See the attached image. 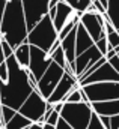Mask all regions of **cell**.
<instances>
[{"instance_id": "obj_42", "label": "cell", "mask_w": 119, "mask_h": 129, "mask_svg": "<svg viewBox=\"0 0 119 129\" xmlns=\"http://www.w3.org/2000/svg\"><path fill=\"white\" fill-rule=\"evenodd\" d=\"M90 2H93V0H90Z\"/></svg>"}, {"instance_id": "obj_11", "label": "cell", "mask_w": 119, "mask_h": 129, "mask_svg": "<svg viewBox=\"0 0 119 129\" xmlns=\"http://www.w3.org/2000/svg\"><path fill=\"white\" fill-rule=\"evenodd\" d=\"M21 2H23V8H24L27 30H30L48 12V9H47L48 0H21Z\"/></svg>"}, {"instance_id": "obj_1", "label": "cell", "mask_w": 119, "mask_h": 129, "mask_svg": "<svg viewBox=\"0 0 119 129\" xmlns=\"http://www.w3.org/2000/svg\"><path fill=\"white\" fill-rule=\"evenodd\" d=\"M6 63L9 72H8V80L0 81V104L8 105L18 111L21 104L33 90L27 80L29 68L21 66L14 57V54L6 59Z\"/></svg>"}, {"instance_id": "obj_14", "label": "cell", "mask_w": 119, "mask_h": 129, "mask_svg": "<svg viewBox=\"0 0 119 129\" xmlns=\"http://www.w3.org/2000/svg\"><path fill=\"white\" fill-rule=\"evenodd\" d=\"M74 14H75V9H74L71 5H68L66 2L60 0L59 3L56 5V15H54V18H53L54 29L59 32L60 29L63 27V24H65Z\"/></svg>"}, {"instance_id": "obj_31", "label": "cell", "mask_w": 119, "mask_h": 129, "mask_svg": "<svg viewBox=\"0 0 119 129\" xmlns=\"http://www.w3.org/2000/svg\"><path fill=\"white\" fill-rule=\"evenodd\" d=\"M92 3H93L95 9H96V11H98L100 14H106V6H104V5H103V3H101L100 0H93Z\"/></svg>"}, {"instance_id": "obj_8", "label": "cell", "mask_w": 119, "mask_h": 129, "mask_svg": "<svg viewBox=\"0 0 119 129\" xmlns=\"http://www.w3.org/2000/svg\"><path fill=\"white\" fill-rule=\"evenodd\" d=\"M78 86H80V83H78V78L75 77V74L69 72V71H65L63 75L60 77L59 83L56 84L54 90L51 92L50 96L47 98V102H50V104H56V102H60V101L63 102V99L66 98V95L72 89H75Z\"/></svg>"}, {"instance_id": "obj_34", "label": "cell", "mask_w": 119, "mask_h": 129, "mask_svg": "<svg viewBox=\"0 0 119 129\" xmlns=\"http://www.w3.org/2000/svg\"><path fill=\"white\" fill-rule=\"evenodd\" d=\"M60 0H48L47 3V9H51V8H56V5L59 3Z\"/></svg>"}, {"instance_id": "obj_10", "label": "cell", "mask_w": 119, "mask_h": 129, "mask_svg": "<svg viewBox=\"0 0 119 129\" xmlns=\"http://www.w3.org/2000/svg\"><path fill=\"white\" fill-rule=\"evenodd\" d=\"M51 63V56L35 47V45H30V62H29V71L36 77V80H39L42 77V74L45 72V69L48 68V64Z\"/></svg>"}, {"instance_id": "obj_25", "label": "cell", "mask_w": 119, "mask_h": 129, "mask_svg": "<svg viewBox=\"0 0 119 129\" xmlns=\"http://www.w3.org/2000/svg\"><path fill=\"white\" fill-rule=\"evenodd\" d=\"M59 117H60V113L59 111H56V110H53L51 113H50V116L47 117V120H45V123H50V125H56L57 123V120H59Z\"/></svg>"}, {"instance_id": "obj_29", "label": "cell", "mask_w": 119, "mask_h": 129, "mask_svg": "<svg viewBox=\"0 0 119 129\" xmlns=\"http://www.w3.org/2000/svg\"><path fill=\"white\" fill-rule=\"evenodd\" d=\"M109 63L113 66V69H115L116 72H119V56L118 54H115L113 57H110V59H109Z\"/></svg>"}, {"instance_id": "obj_9", "label": "cell", "mask_w": 119, "mask_h": 129, "mask_svg": "<svg viewBox=\"0 0 119 129\" xmlns=\"http://www.w3.org/2000/svg\"><path fill=\"white\" fill-rule=\"evenodd\" d=\"M80 23L83 24L86 32L90 35L93 42L106 35V32H104V23H106L104 14H100V12H83L80 15Z\"/></svg>"}, {"instance_id": "obj_19", "label": "cell", "mask_w": 119, "mask_h": 129, "mask_svg": "<svg viewBox=\"0 0 119 129\" xmlns=\"http://www.w3.org/2000/svg\"><path fill=\"white\" fill-rule=\"evenodd\" d=\"M104 17L113 24L115 29H119V0H109Z\"/></svg>"}, {"instance_id": "obj_6", "label": "cell", "mask_w": 119, "mask_h": 129, "mask_svg": "<svg viewBox=\"0 0 119 129\" xmlns=\"http://www.w3.org/2000/svg\"><path fill=\"white\" fill-rule=\"evenodd\" d=\"M45 105H47V99L35 89L21 104V107L18 108V113L26 116L32 122H39V119L44 116Z\"/></svg>"}, {"instance_id": "obj_23", "label": "cell", "mask_w": 119, "mask_h": 129, "mask_svg": "<svg viewBox=\"0 0 119 129\" xmlns=\"http://www.w3.org/2000/svg\"><path fill=\"white\" fill-rule=\"evenodd\" d=\"M86 129H107V128H106V126L103 125V122L100 120V116H98L96 113H92L90 120H89V125H88Z\"/></svg>"}, {"instance_id": "obj_43", "label": "cell", "mask_w": 119, "mask_h": 129, "mask_svg": "<svg viewBox=\"0 0 119 129\" xmlns=\"http://www.w3.org/2000/svg\"><path fill=\"white\" fill-rule=\"evenodd\" d=\"M118 56H119V53H118Z\"/></svg>"}, {"instance_id": "obj_7", "label": "cell", "mask_w": 119, "mask_h": 129, "mask_svg": "<svg viewBox=\"0 0 119 129\" xmlns=\"http://www.w3.org/2000/svg\"><path fill=\"white\" fill-rule=\"evenodd\" d=\"M63 72H65V69L60 64H57L56 62L51 60V63L48 64V68L45 69V72L42 74V77L38 80L36 90L47 99L51 95V92L54 90V87L59 83V80H60V77L63 75Z\"/></svg>"}, {"instance_id": "obj_2", "label": "cell", "mask_w": 119, "mask_h": 129, "mask_svg": "<svg viewBox=\"0 0 119 129\" xmlns=\"http://www.w3.org/2000/svg\"><path fill=\"white\" fill-rule=\"evenodd\" d=\"M2 38L6 39L12 48L27 41V23L21 0H8L0 21Z\"/></svg>"}, {"instance_id": "obj_20", "label": "cell", "mask_w": 119, "mask_h": 129, "mask_svg": "<svg viewBox=\"0 0 119 129\" xmlns=\"http://www.w3.org/2000/svg\"><path fill=\"white\" fill-rule=\"evenodd\" d=\"M33 122L27 119L26 116H23V114H20L18 111L14 114V117L5 125V128L3 129H23V128H27L29 125H32Z\"/></svg>"}, {"instance_id": "obj_4", "label": "cell", "mask_w": 119, "mask_h": 129, "mask_svg": "<svg viewBox=\"0 0 119 129\" xmlns=\"http://www.w3.org/2000/svg\"><path fill=\"white\" fill-rule=\"evenodd\" d=\"M93 110L90 102H63L60 117L72 129H86Z\"/></svg>"}, {"instance_id": "obj_24", "label": "cell", "mask_w": 119, "mask_h": 129, "mask_svg": "<svg viewBox=\"0 0 119 129\" xmlns=\"http://www.w3.org/2000/svg\"><path fill=\"white\" fill-rule=\"evenodd\" d=\"M107 44H109V42H107V38H106V35H104V36H101L98 41H95V45H96V48L100 50V53H101L103 56L107 53Z\"/></svg>"}, {"instance_id": "obj_35", "label": "cell", "mask_w": 119, "mask_h": 129, "mask_svg": "<svg viewBox=\"0 0 119 129\" xmlns=\"http://www.w3.org/2000/svg\"><path fill=\"white\" fill-rule=\"evenodd\" d=\"M63 2H66L68 5H71V6H72L74 9L77 8V3H78V0H63Z\"/></svg>"}, {"instance_id": "obj_32", "label": "cell", "mask_w": 119, "mask_h": 129, "mask_svg": "<svg viewBox=\"0 0 119 129\" xmlns=\"http://www.w3.org/2000/svg\"><path fill=\"white\" fill-rule=\"evenodd\" d=\"M6 2H8V0H0V21H2L3 12H5V8H6Z\"/></svg>"}, {"instance_id": "obj_38", "label": "cell", "mask_w": 119, "mask_h": 129, "mask_svg": "<svg viewBox=\"0 0 119 129\" xmlns=\"http://www.w3.org/2000/svg\"><path fill=\"white\" fill-rule=\"evenodd\" d=\"M100 2H101V3L106 6V9H107V3H109V0H100Z\"/></svg>"}, {"instance_id": "obj_15", "label": "cell", "mask_w": 119, "mask_h": 129, "mask_svg": "<svg viewBox=\"0 0 119 129\" xmlns=\"http://www.w3.org/2000/svg\"><path fill=\"white\" fill-rule=\"evenodd\" d=\"M92 110L98 116H115L119 113V99H109V101H98L92 102Z\"/></svg>"}, {"instance_id": "obj_12", "label": "cell", "mask_w": 119, "mask_h": 129, "mask_svg": "<svg viewBox=\"0 0 119 129\" xmlns=\"http://www.w3.org/2000/svg\"><path fill=\"white\" fill-rule=\"evenodd\" d=\"M101 56H103V54L100 53V50L96 48L95 44H93L92 47H89L88 50H85L83 53L77 54L75 59H74V63H72V71H74L75 77L78 78V77L85 72V69H86L88 66H90L93 62H96Z\"/></svg>"}, {"instance_id": "obj_40", "label": "cell", "mask_w": 119, "mask_h": 129, "mask_svg": "<svg viewBox=\"0 0 119 129\" xmlns=\"http://www.w3.org/2000/svg\"><path fill=\"white\" fill-rule=\"evenodd\" d=\"M0 129H3V128H2V125H0Z\"/></svg>"}, {"instance_id": "obj_22", "label": "cell", "mask_w": 119, "mask_h": 129, "mask_svg": "<svg viewBox=\"0 0 119 129\" xmlns=\"http://www.w3.org/2000/svg\"><path fill=\"white\" fill-rule=\"evenodd\" d=\"M15 113H17V110L11 108V107H8V105H2V122H3V125H6V123L14 117ZM3 128H5V126H3Z\"/></svg>"}, {"instance_id": "obj_39", "label": "cell", "mask_w": 119, "mask_h": 129, "mask_svg": "<svg viewBox=\"0 0 119 129\" xmlns=\"http://www.w3.org/2000/svg\"><path fill=\"white\" fill-rule=\"evenodd\" d=\"M0 39H2V32H0Z\"/></svg>"}, {"instance_id": "obj_30", "label": "cell", "mask_w": 119, "mask_h": 129, "mask_svg": "<svg viewBox=\"0 0 119 129\" xmlns=\"http://www.w3.org/2000/svg\"><path fill=\"white\" fill-rule=\"evenodd\" d=\"M54 129H72L62 117H59V120H57V123L54 125Z\"/></svg>"}, {"instance_id": "obj_16", "label": "cell", "mask_w": 119, "mask_h": 129, "mask_svg": "<svg viewBox=\"0 0 119 129\" xmlns=\"http://www.w3.org/2000/svg\"><path fill=\"white\" fill-rule=\"evenodd\" d=\"M95 42L90 38V35L86 32V29L83 27V24L78 21L75 26V56L83 53L85 50H88L89 47H92Z\"/></svg>"}, {"instance_id": "obj_18", "label": "cell", "mask_w": 119, "mask_h": 129, "mask_svg": "<svg viewBox=\"0 0 119 129\" xmlns=\"http://www.w3.org/2000/svg\"><path fill=\"white\" fill-rule=\"evenodd\" d=\"M14 57L17 59V62L21 64V66H29L30 62V44L26 42H21L18 47L14 48Z\"/></svg>"}, {"instance_id": "obj_28", "label": "cell", "mask_w": 119, "mask_h": 129, "mask_svg": "<svg viewBox=\"0 0 119 129\" xmlns=\"http://www.w3.org/2000/svg\"><path fill=\"white\" fill-rule=\"evenodd\" d=\"M110 129H119V113L110 116Z\"/></svg>"}, {"instance_id": "obj_33", "label": "cell", "mask_w": 119, "mask_h": 129, "mask_svg": "<svg viewBox=\"0 0 119 129\" xmlns=\"http://www.w3.org/2000/svg\"><path fill=\"white\" fill-rule=\"evenodd\" d=\"M42 125L44 123H39V122H33L30 126H27L26 129H42Z\"/></svg>"}, {"instance_id": "obj_36", "label": "cell", "mask_w": 119, "mask_h": 129, "mask_svg": "<svg viewBox=\"0 0 119 129\" xmlns=\"http://www.w3.org/2000/svg\"><path fill=\"white\" fill-rule=\"evenodd\" d=\"M42 129H54V126L50 125V123H44V125H42Z\"/></svg>"}, {"instance_id": "obj_17", "label": "cell", "mask_w": 119, "mask_h": 129, "mask_svg": "<svg viewBox=\"0 0 119 129\" xmlns=\"http://www.w3.org/2000/svg\"><path fill=\"white\" fill-rule=\"evenodd\" d=\"M60 47H62V50L65 53L66 62H68V64L72 69V63H74V59H75V27L68 33L63 39H60Z\"/></svg>"}, {"instance_id": "obj_27", "label": "cell", "mask_w": 119, "mask_h": 129, "mask_svg": "<svg viewBox=\"0 0 119 129\" xmlns=\"http://www.w3.org/2000/svg\"><path fill=\"white\" fill-rule=\"evenodd\" d=\"M90 3H92L90 0H78V3H77V8H75V11H77V12H82V14H83V12H85V11L88 9V6H89Z\"/></svg>"}, {"instance_id": "obj_26", "label": "cell", "mask_w": 119, "mask_h": 129, "mask_svg": "<svg viewBox=\"0 0 119 129\" xmlns=\"http://www.w3.org/2000/svg\"><path fill=\"white\" fill-rule=\"evenodd\" d=\"M8 63L6 60L5 62H0V81H6L8 80Z\"/></svg>"}, {"instance_id": "obj_5", "label": "cell", "mask_w": 119, "mask_h": 129, "mask_svg": "<svg viewBox=\"0 0 119 129\" xmlns=\"http://www.w3.org/2000/svg\"><path fill=\"white\" fill-rule=\"evenodd\" d=\"M86 99L92 102L119 99V81H98L80 86Z\"/></svg>"}, {"instance_id": "obj_3", "label": "cell", "mask_w": 119, "mask_h": 129, "mask_svg": "<svg viewBox=\"0 0 119 129\" xmlns=\"http://www.w3.org/2000/svg\"><path fill=\"white\" fill-rule=\"evenodd\" d=\"M57 39V30L54 29L53 20L45 14L27 33V42L48 53L53 42Z\"/></svg>"}, {"instance_id": "obj_41", "label": "cell", "mask_w": 119, "mask_h": 129, "mask_svg": "<svg viewBox=\"0 0 119 129\" xmlns=\"http://www.w3.org/2000/svg\"><path fill=\"white\" fill-rule=\"evenodd\" d=\"M116 30H118V33H119V29H116Z\"/></svg>"}, {"instance_id": "obj_37", "label": "cell", "mask_w": 119, "mask_h": 129, "mask_svg": "<svg viewBox=\"0 0 119 129\" xmlns=\"http://www.w3.org/2000/svg\"><path fill=\"white\" fill-rule=\"evenodd\" d=\"M0 125H2V128L5 126V125H3V122H2V104H0Z\"/></svg>"}, {"instance_id": "obj_21", "label": "cell", "mask_w": 119, "mask_h": 129, "mask_svg": "<svg viewBox=\"0 0 119 129\" xmlns=\"http://www.w3.org/2000/svg\"><path fill=\"white\" fill-rule=\"evenodd\" d=\"M50 56H51V60H53V62H56L57 64H60V66L65 69V66L68 64V62H66L65 53H63V50H62V47H60V45L54 50V51H53V53H51V54H50Z\"/></svg>"}, {"instance_id": "obj_13", "label": "cell", "mask_w": 119, "mask_h": 129, "mask_svg": "<svg viewBox=\"0 0 119 129\" xmlns=\"http://www.w3.org/2000/svg\"><path fill=\"white\" fill-rule=\"evenodd\" d=\"M98 81H119V72L113 69V66L109 63V60L104 62L98 69H95L88 77H85L80 81V86L89 84V83H98Z\"/></svg>"}]
</instances>
